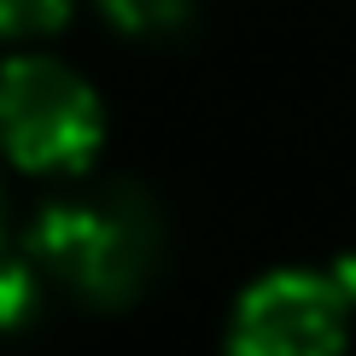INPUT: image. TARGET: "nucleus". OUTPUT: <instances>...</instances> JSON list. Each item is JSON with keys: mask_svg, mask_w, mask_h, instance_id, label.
<instances>
[{"mask_svg": "<svg viewBox=\"0 0 356 356\" xmlns=\"http://www.w3.org/2000/svg\"><path fill=\"white\" fill-rule=\"evenodd\" d=\"M70 18V0H0V35H41Z\"/></svg>", "mask_w": 356, "mask_h": 356, "instance_id": "obj_5", "label": "nucleus"}, {"mask_svg": "<svg viewBox=\"0 0 356 356\" xmlns=\"http://www.w3.org/2000/svg\"><path fill=\"white\" fill-rule=\"evenodd\" d=\"M106 117L99 99L58 58H12L0 65V146L18 170H82L94 158Z\"/></svg>", "mask_w": 356, "mask_h": 356, "instance_id": "obj_1", "label": "nucleus"}, {"mask_svg": "<svg viewBox=\"0 0 356 356\" xmlns=\"http://www.w3.org/2000/svg\"><path fill=\"white\" fill-rule=\"evenodd\" d=\"M350 292L339 275H263L234 309L228 356H345Z\"/></svg>", "mask_w": 356, "mask_h": 356, "instance_id": "obj_2", "label": "nucleus"}, {"mask_svg": "<svg viewBox=\"0 0 356 356\" xmlns=\"http://www.w3.org/2000/svg\"><path fill=\"white\" fill-rule=\"evenodd\" d=\"M99 12L129 35H164L187 18V0H99Z\"/></svg>", "mask_w": 356, "mask_h": 356, "instance_id": "obj_4", "label": "nucleus"}, {"mask_svg": "<svg viewBox=\"0 0 356 356\" xmlns=\"http://www.w3.org/2000/svg\"><path fill=\"white\" fill-rule=\"evenodd\" d=\"M35 245L53 263V275L70 280L88 298H123L140 280V240L111 211L58 204V211H47L35 222Z\"/></svg>", "mask_w": 356, "mask_h": 356, "instance_id": "obj_3", "label": "nucleus"}]
</instances>
